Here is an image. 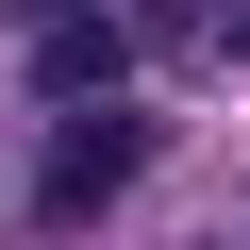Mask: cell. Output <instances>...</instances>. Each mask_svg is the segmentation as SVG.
<instances>
[{"label": "cell", "instance_id": "obj_3", "mask_svg": "<svg viewBox=\"0 0 250 250\" xmlns=\"http://www.w3.org/2000/svg\"><path fill=\"white\" fill-rule=\"evenodd\" d=\"M184 50H217V67H250V0H184Z\"/></svg>", "mask_w": 250, "mask_h": 250}, {"label": "cell", "instance_id": "obj_2", "mask_svg": "<svg viewBox=\"0 0 250 250\" xmlns=\"http://www.w3.org/2000/svg\"><path fill=\"white\" fill-rule=\"evenodd\" d=\"M117 67H134L117 0H83V17H34V83H50V100H117Z\"/></svg>", "mask_w": 250, "mask_h": 250}, {"label": "cell", "instance_id": "obj_4", "mask_svg": "<svg viewBox=\"0 0 250 250\" xmlns=\"http://www.w3.org/2000/svg\"><path fill=\"white\" fill-rule=\"evenodd\" d=\"M34 17H83V0H34Z\"/></svg>", "mask_w": 250, "mask_h": 250}, {"label": "cell", "instance_id": "obj_1", "mask_svg": "<svg viewBox=\"0 0 250 250\" xmlns=\"http://www.w3.org/2000/svg\"><path fill=\"white\" fill-rule=\"evenodd\" d=\"M134 167H150V117H134V100H67V134H50V167H34V217H50V233H100L117 200H134Z\"/></svg>", "mask_w": 250, "mask_h": 250}]
</instances>
